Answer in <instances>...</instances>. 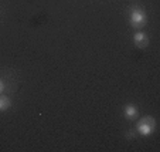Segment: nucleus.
I'll list each match as a JSON object with an SVG mask.
<instances>
[{
	"instance_id": "obj_1",
	"label": "nucleus",
	"mask_w": 160,
	"mask_h": 152,
	"mask_svg": "<svg viewBox=\"0 0 160 152\" xmlns=\"http://www.w3.org/2000/svg\"><path fill=\"white\" fill-rule=\"evenodd\" d=\"M154 129H156V121L150 115L140 118L138 121V125H136V132L140 134L142 137H150L154 132Z\"/></svg>"
},
{
	"instance_id": "obj_2",
	"label": "nucleus",
	"mask_w": 160,
	"mask_h": 152,
	"mask_svg": "<svg viewBox=\"0 0 160 152\" xmlns=\"http://www.w3.org/2000/svg\"><path fill=\"white\" fill-rule=\"evenodd\" d=\"M146 20H148V16H146V13L143 12L140 7H133V9L130 10L129 21H130V26H132L133 29L145 27Z\"/></svg>"
},
{
	"instance_id": "obj_3",
	"label": "nucleus",
	"mask_w": 160,
	"mask_h": 152,
	"mask_svg": "<svg viewBox=\"0 0 160 152\" xmlns=\"http://www.w3.org/2000/svg\"><path fill=\"white\" fill-rule=\"evenodd\" d=\"M133 43H135L136 47H139V49H143L149 44V37L146 36V33L143 31H136L133 34Z\"/></svg>"
},
{
	"instance_id": "obj_4",
	"label": "nucleus",
	"mask_w": 160,
	"mask_h": 152,
	"mask_svg": "<svg viewBox=\"0 0 160 152\" xmlns=\"http://www.w3.org/2000/svg\"><path fill=\"white\" fill-rule=\"evenodd\" d=\"M138 114H139V110H138L135 105H132V104H128V105H125L123 115H125V118H126V119H130V121H133V119L138 118Z\"/></svg>"
},
{
	"instance_id": "obj_5",
	"label": "nucleus",
	"mask_w": 160,
	"mask_h": 152,
	"mask_svg": "<svg viewBox=\"0 0 160 152\" xmlns=\"http://www.w3.org/2000/svg\"><path fill=\"white\" fill-rule=\"evenodd\" d=\"M12 107V101L7 95L0 94V111H7Z\"/></svg>"
},
{
	"instance_id": "obj_6",
	"label": "nucleus",
	"mask_w": 160,
	"mask_h": 152,
	"mask_svg": "<svg viewBox=\"0 0 160 152\" xmlns=\"http://www.w3.org/2000/svg\"><path fill=\"white\" fill-rule=\"evenodd\" d=\"M3 90H4V84L0 81V94H2V91H3Z\"/></svg>"
}]
</instances>
